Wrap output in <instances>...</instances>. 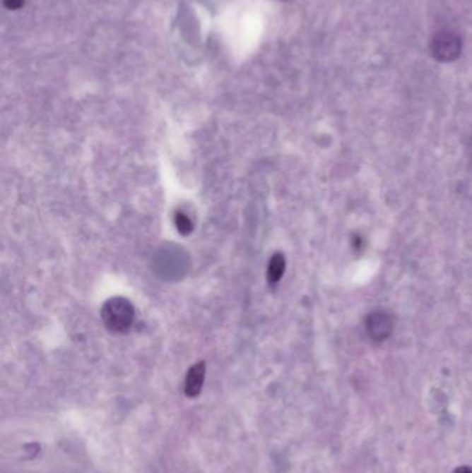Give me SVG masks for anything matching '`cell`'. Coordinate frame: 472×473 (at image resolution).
Returning <instances> with one entry per match:
<instances>
[{"label": "cell", "instance_id": "obj_1", "mask_svg": "<svg viewBox=\"0 0 472 473\" xmlns=\"http://www.w3.org/2000/svg\"><path fill=\"white\" fill-rule=\"evenodd\" d=\"M102 318L104 325L111 333H128L135 321V307L126 298H111L102 306Z\"/></svg>", "mask_w": 472, "mask_h": 473}, {"label": "cell", "instance_id": "obj_2", "mask_svg": "<svg viewBox=\"0 0 472 473\" xmlns=\"http://www.w3.org/2000/svg\"><path fill=\"white\" fill-rule=\"evenodd\" d=\"M365 330L370 340L381 343L392 335L394 318L384 310H375L366 317Z\"/></svg>", "mask_w": 472, "mask_h": 473}, {"label": "cell", "instance_id": "obj_3", "mask_svg": "<svg viewBox=\"0 0 472 473\" xmlns=\"http://www.w3.org/2000/svg\"><path fill=\"white\" fill-rule=\"evenodd\" d=\"M431 50L439 61H453L460 56L461 39L453 32H439L432 40Z\"/></svg>", "mask_w": 472, "mask_h": 473}, {"label": "cell", "instance_id": "obj_4", "mask_svg": "<svg viewBox=\"0 0 472 473\" xmlns=\"http://www.w3.org/2000/svg\"><path fill=\"white\" fill-rule=\"evenodd\" d=\"M205 373H206V366L203 361L196 363L186 375L184 381V395L190 399L197 397L203 390V382H205Z\"/></svg>", "mask_w": 472, "mask_h": 473}, {"label": "cell", "instance_id": "obj_5", "mask_svg": "<svg viewBox=\"0 0 472 473\" xmlns=\"http://www.w3.org/2000/svg\"><path fill=\"white\" fill-rule=\"evenodd\" d=\"M285 271V258L283 253L277 252L271 256L269 262V268H268V280L269 284L276 285L284 275Z\"/></svg>", "mask_w": 472, "mask_h": 473}, {"label": "cell", "instance_id": "obj_6", "mask_svg": "<svg viewBox=\"0 0 472 473\" xmlns=\"http://www.w3.org/2000/svg\"><path fill=\"white\" fill-rule=\"evenodd\" d=\"M175 224H176V229L177 232L182 234V236H189L193 233L194 230V223L193 220L182 210H177L175 213Z\"/></svg>", "mask_w": 472, "mask_h": 473}, {"label": "cell", "instance_id": "obj_7", "mask_svg": "<svg viewBox=\"0 0 472 473\" xmlns=\"http://www.w3.org/2000/svg\"><path fill=\"white\" fill-rule=\"evenodd\" d=\"M453 473H472L471 467H460Z\"/></svg>", "mask_w": 472, "mask_h": 473}]
</instances>
